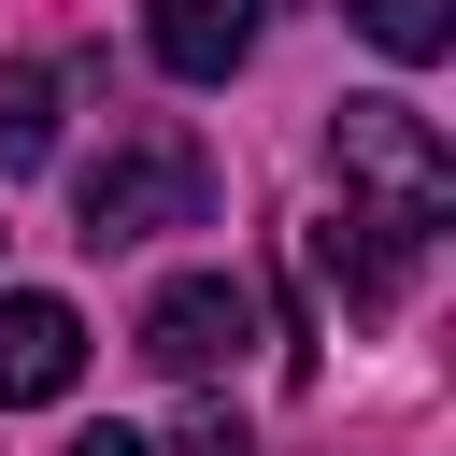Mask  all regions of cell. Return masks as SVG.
<instances>
[{
  "label": "cell",
  "mask_w": 456,
  "mask_h": 456,
  "mask_svg": "<svg viewBox=\"0 0 456 456\" xmlns=\"http://www.w3.org/2000/svg\"><path fill=\"white\" fill-rule=\"evenodd\" d=\"M171 456H256V428H242L228 399H185V428H171Z\"/></svg>",
  "instance_id": "cell-9"
},
{
  "label": "cell",
  "mask_w": 456,
  "mask_h": 456,
  "mask_svg": "<svg viewBox=\"0 0 456 456\" xmlns=\"http://www.w3.org/2000/svg\"><path fill=\"white\" fill-rule=\"evenodd\" d=\"M242 342H256V285H242V271H171V285L142 299V356H157L171 385H214Z\"/></svg>",
  "instance_id": "cell-3"
},
{
  "label": "cell",
  "mask_w": 456,
  "mask_h": 456,
  "mask_svg": "<svg viewBox=\"0 0 456 456\" xmlns=\"http://www.w3.org/2000/svg\"><path fill=\"white\" fill-rule=\"evenodd\" d=\"M43 157H57V71H43V57H14V71H0V185H14V171H43Z\"/></svg>",
  "instance_id": "cell-7"
},
{
  "label": "cell",
  "mask_w": 456,
  "mask_h": 456,
  "mask_svg": "<svg viewBox=\"0 0 456 456\" xmlns=\"http://www.w3.org/2000/svg\"><path fill=\"white\" fill-rule=\"evenodd\" d=\"M71 370H86V314L43 299V285H14V299H0V413L71 399Z\"/></svg>",
  "instance_id": "cell-4"
},
{
  "label": "cell",
  "mask_w": 456,
  "mask_h": 456,
  "mask_svg": "<svg viewBox=\"0 0 456 456\" xmlns=\"http://www.w3.org/2000/svg\"><path fill=\"white\" fill-rule=\"evenodd\" d=\"M142 43L171 86H228L256 57V0H142Z\"/></svg>",
  "instance_id": "cell-5"
},
{
  "label": "cell",
  "mask_w": 456,
  "mask_h": 456,
  "mask_svg": "<svg viewBox=\"0 0 456 456\" xmlns=\"http://www.w3.org/2000/svg\"><path fill=\"white\" fill-rule=\"evenodd\" d=\"M328 171H342L356 214L399 228L413 256L456 228V157H442V128H428L413 100H342V114H328Z\"/></svg>",
  "instance_id": "cell-1"
},
{
  "label": "cell",
  "mask_w": 456,
  "mask_h": 456,
  "mask_svg": "<svg viewBox=\"0 0 456 456\" xmlns=\"http://www.w3.org/2000/svg\"><path fill=\"white\" fill-rule=\"evenodd\" d=\"M71 456H157V442H142V428H86Z\"/></svg>",
  "instance_id": "cell-10"
},
{
  "label": "cell",
  "mask_w": 456,
  "mask_h": 456,
  "mask_svg": "<svg viewBox=\"0 0 456 456\" xmlns=\"http://www.w3.org/2000/svg\"><path fill=\"white\" fill-rule=\"evenodd\" d=\"M314 271L342 285V314H385V299H399V271H413V242H399V228H370V214L342 200V214L314 228Z\"/></svg>",
  "instance_id": "cell-6"
},
{
  "label": "cell",
  "mask_w": 456,
  "mask_h": 456,
  "mask_svg": "<svg viewBox=\"0 0 456 456\" xmlns=\"http://www.w3.org/2000/svg\"><path fill=\"white\" fill-rule=\"evenodd\" d=\"M171 228H214V157H200V128L142 114V128L71 185V242L128 256V242H171Z\"/></svg>",
  "instance_id": "cell-2"
},
{
  "label": "cell",
  "mask_w": 456,
  "mask_h": 456,
  "mask_svg": "<svg viewBox=\"0 0 456 456\" xmlns=\"http://www.w3.org/2000/svg\"><path fill=\"white\" fill-rule=\"evenodd\" d=\"M342 14H356V28H370L399 71H428V57L456 43V0H342Z\"/></svg>",
  "instance_id": "cell-8"
}]
</instances>
